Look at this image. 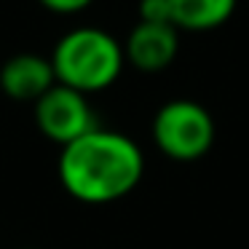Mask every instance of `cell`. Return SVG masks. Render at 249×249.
Instances as JSON below:
<instances>
[{
    "instance_id": "obj_5",
    "label": "cell",
    "mask_w": 249,
    "mask_h": 249,
    "mask_svg": "<svg viewBox=\"0 0 249 249\" xmlns=\"http://www.w3.org/2000/svg\"><path fill=\"white\" fill-rule=\"evenodd\" d=\"M179 30L174 24L137 22L124 43L126 62L142 72H161L177 59Z\"/></svg>"
},
{
    "instance_id": "obj_3",
    "label": "cell",
    "mask_w": 249,
    "mask_h": 249,
    "mask_svg": "<svg viewBox=\"0 0 249 249\" xmlns=\"http://www.w3.org/2000/svg\"><path fill=\"white\" fill-rule=\"evenodd\" d=\"M150 134L166 158L179 163L198 161L214 145V121L204 105L193 99H172L153 115Z\"/></svg>"
},
{
    "instance_id": "obj_7",
    "label": "cell",
    "mask_w": 249,
    "mask_h": 249,
    "mask_svg": "<svg viewBox=\"0 0 249 249\" xmlns=\"http://www.w3.org/2000/svg\"><path fill=\"white\" fill-rule=\"evenodd\" d=\"M238 0H169L172 24L179 33L217 30L233 17Z\"/></svg>"
},
{
    "instance_id": "obj_1",
    "label": "cell",
    "mask_w": 249,
    "mask_h": 249,
    "mask_svg": "<svg viewBox=\"0 0 249 249\" xmlns=\"http://www.w3.org/2000/svg\"><path fill=\"white\" fill-rule=\"evenodd\" d=\"M56 174L70 198L102 206L126 198L142 182L145 156L131 137L97 126L62 147Z\"/></svg>"
},
{
    "instance_id": "obj_8",
    "label": "cell",
    "mask_w": 249,
    "mask_h": 249,
    "mask_svg": "<svg viewBox=\"0 0 249 249\" xmlns=\"http://www.w3.org/2000/svg\"><path fill=\"white\" fill-rule=\"evenodd\" d=\"M140 22H158V24H172V6L169 0H140Z\"/></svg>"
},
{
    "instance_id": "obj_9",
    "label": "cell",
    "mask_w": 249,
    "mask_h": 249,
    "mask_svg": "<svg viewBox=\"0 0 249 249\" xmlns=\"http://www.w3.org/2000/svg\"><path fill=\"white\" fill-rule=\"evenodd\" d=\"M38 3L46 8V11L62 14V17H65V14H81V11H86L94 0H38Z\"/></svg>"
},
{
    "instance_id": "obj_2",
    "label": "cell",
    "mask_w": 249,
    "mask_h": 249,
    "mask_svg": "<svg viewBox=\"0 0 249 249\" xmlns=\"http://www.w3.org/2000/svg\"><path fill=\"white\" fill-rule=\"evenodd\" d=\"M56 83L81 94H97L121 78L126 65L124 43L102 27H75L56 40L51 51Z\"/></svg>"
},
{
    "instance_id": "obj_4",
    "label": "cell",
    "mask_w": 249,
    "mask_h": 249,
    "mask_svg": "<svg viewBox=\"0 0 249 249\" xmlns=\"http://www.w3.org/2000/svg\"><path fill=\"white\" fill-rule=\"evenodd\" d=\"M33 118L38 131L59 147L75 142L78 137L97 129V113L86 94L70 86H51L38 102L33 105Z\"/></svg>"
},
{
    "instance_id": "obj_6",
    "label": "cell",
    "mask_w": 249,
    "mask_h": 249,
    "mask_svg": "<svg viewBox=\"0 0 249 249\" xmlns=\"http://www.w3.org/2000/svg\"><path fill=\"white\" fill-rule=\"evenodd\" d=\"M51 86H56V75L49 56L35 51H22L3 62L0 67V91L14 102H38Z\"/></svg>"
}]
</instances>
